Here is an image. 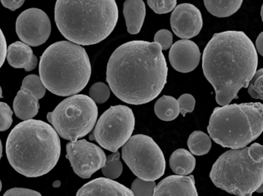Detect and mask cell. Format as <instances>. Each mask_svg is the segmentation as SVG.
Masks as SVG:
<instances>
[{
  "label": "cell",
  "mask_w": 263,
  "mask_h": 196,
  "mask_svg": "<svg viewBox=\"0 0 263 196\" xmlns=\"http://www.w3.org/2000/svg\"><path fill=\"white\" fill-rule=\"evenodd\" d=\"M168 67L156 43L131 41L117 48L109 58L106 81L116 96L127 104L154 100L166 84Z\"/></svg>",
  "instance_id": "obj_1"
},
{
  "label": "cell",
  "mask_w": 263,
  "mask_h": 196,
  "mask_svg": "<svg viewBox=\"0 0 263 196\" xmlns=\"http://www.w3.org/2000/svg\"><path fill=\"white\" fill-rule=\"evenodd\" d=\"M259 58L255 45L242 31H225L213 35L202 55L204 75L216 92L221 106L239 98L238 92L250 86L257 71Z\"/></svg>",
  "instance_id": "obj_2"
},
{
  "label": "cell",
  "mask_w": 263,
  "mask_h": 196,
  "mask_svg": "<svg viewBox=\"0 0 263 196\" xmlns=\"http://www.w3.org/2000/svg\"><path fill=\"white\" fill-rule=\"evenodd\" d=\"M6 151L9 163L17 172L36 178L49 173L57 166L61 143L52 126L40 120H29L12 129Z\"/></svg>",
  "instance_id": "obj_3"
},
{
  "label": "cell",
  "mask_w": 263,
  "mask_h": 196,
  "mask_svg": "<svg viewBox=\"0 0 263 196\" xmlns=\"http://www.w3.org/2000/svg\"><path fill=\"white\" fill-rule=\"evenodd\" d=\"M115 0H57L55 21L62 35L80 46L98 44L115 29Z\"/></svg>",
  "instance_id": "obj_4"
},
{
  "label": "cell",
  "mask_w": 263,
  "mask_h": 196,
  "mask_svg": "<svg viewBox=\"0 0 263 196\" xmlns=\"http://www.w3.org/2000/svg\"><path fill=\"white\" fill-rule=\"evenodd\" d=\"M39 71L49 92L59 96H72L87 86L92 69L83 46L70 41H60L43 52Z\"/></svg>",
  "instance_id": "obj_5"
},
{
  "label": "cell",
  "mask_w": 263,
  "mask_h": 196,
  "mask_svg": "<svg viewBox=\"0 0 263 196\" xmlns=\"http://www.w3.org/2000/svg\"><path fill=\"white\" fill-rule=\"evenodd\" d=\"M213 184L228 193L252 196L263 182V146L230 149L219 157L212 168Z\"/></svg>",
  "instance_id": "obj_6"
},
{
  "label": "cell",
  "mask_w": 263,
  "mask_h": 196,
  "mask_svg": "<svg viewBox=\"0 0 263 196\" xmlns=\"http://www.w3.org/2000/svg\"><path fill=\"white\" fill-rule=\"evenodd\" d=\"M207 130L212 140L222 147H247L263 133V104L241 103L215 108Z\"/></svg>",
  "instance_id": "obj_7"
},
{
  "label": "cell",
  "mask_w": 263,
  "mask_h": 196,
  "mask_svg": "<svg viewBox=\"0 0 263 196\" xmlns=\"http://www.w3.org/2000/svg\"><path fill=\"white\" fill-rule=\"evenodd\" d=\"M98 118L95 102L86 95H74L62 101L47 120L59 135L77 142L93 129Z\"/></svg>",
  "instance_id": "obj_8"
},
{
  "label": "cell",
  "mask_w": 263,
  "mask_h": 196,
  "mask_svg": "<svg viewBox=\"0 0 263 196\" xmlns=\"http://www.w3.org/2000/svg\"><path fill=\"white\" fill-rule=\"evenodd\" d=\"M122 157L132 172L141 180L156 181L165 173L163 152L148 135L132 136L122 148Z\"/></svg>",
  "instance_id": "obj_9"
},
{
  "label": "cell",
  "mask_w": 263,
  "mask_h": 196,
  "mask_svg": "<svg viewBox=\"0 0 263 196\" xmlns=\"http://www.w3.org/2000/svg\"><path fill=\"white\" fill-rule=\"evenodd\" d=\"M134 128L135 116L130 108L111 106L99 119L94 138L102 148L116 152L129 141Z\"/></svg>",
  "instance_id": "obj_10"
},
{
  "label": "cell",
  "mask_w": 263,
  "mask_h": 196,
  "mask_svg": "<svg viewBox=\"0 0 263 196\" xmlns=\"http://www.w3.org/2000/svg\"><path fill=\"white\" fill-rule=\"evenodd\" d=\"M66 158L80 178L89 179L106 164V155L100 146L87 140H77L66 145Z\"/></svg>",
  "instance_id": "obj_11"
},
{
  "label": "cell",
  "mask_w": 263,
  "mask_h": 196,
  "mask_svg": "<svg viewBox=\"0 0 263 196\" xmlns=\"http://www.w3.org/2000/svg\"><path fill=\"white\" fill-rule=\"evenodd\" d=\"M16 33L23 43L29 46L44 44L51 33V23L47 14L36 8L22 12L15 24Z\"/></svg>",
  "instance_id": "obj_12"
},
{
  "label": "cell",
  "mask_w": 263,
  "mask_h": 196,
  "mask_svg": "<svg viewBox=\"0 0 263 196\" xmlns=\"http://www.w3.org/2000/svg\"><path fill=\"white\" fill-rule=\"evenodd\" d=\"M173 32L182 40H190L199 35L203 26L200 10L194 5L182 3L173 9L170 18Z\"/></svg>",
  "instance_id": "obj_13"
},
{
  "label": "cell",
  "mask_w": 263,
  "mask_h": 196,
  "mask_svg": "<svg viewBox=\"0 0 263 196\" xmlns=\"http://www.w3.org/2000/svg\"><path fill=\"white\" fill-rule=\"evenodd\" d=\"M168 58L170 64L176 71L188 73L199 66L201 52L194 42L181 40L171 46Z\"/></svg>",
  "instance_id": "obj_14"
},
{
  "label": "cell",
  "mask_w": 263,
  "mask_h": 196,
  "mask_svg": "<svg viewBox=\"0 0 263 196\" xmlns=\"http://www.w3.org/2000/svg\"><path fill=\"white\" fill-rule=\"evenodd\" d=\"M153 196H198L193 175H170L158 183Z\"/></svg>",
  "instance_id": "obj_15"
},
{
  "label": "cell",
  "mask_w": 263,
  "mask_h": 196,
  "mask_svg": "<svg viewBox=\"0 0 263 196\" xmlns=\"http://www.w3.org/2000/svg\"><path fill=\"white\" fill-rule=\"evenodd\" d=\"M76 196H134L131 189L117 182L98 178L80 188Z\"/></svg>",
  "instance_id": "obj_16"
},
{
  "label": "cell",
  "mask_w": 263,
  "mask_h": 196,
  "mask_svg": "<svg viewBox=\"0 0 263 196\" xmlns=\"http://www.w3.org/2000/svg\"><path fill=\"white\" fill-rule=\"evenodd\" d=\"M6 58L12 67L24 69L26 72L33 70L38 64L30 46L23 42H15L8 47Z\"/></svg>",
  "instance_id": "obj_17"
},
{
  "label": "cell",
  "mask_w": 263,
  "mask_h": 196,
  "mask_svg": "<svg viewBox=\"0 0 263 196\" xmlns=\"http://www.w3.org/2000/svg\"><path fill=\"white\" fill-rule=\"evenodd\" d=\"M145 12L143 0H126L123 4V15L129 33L136 35L140 32L145 20Z\"/></svg>",
  "instance_id": "obj_18"
},
{
  "label": "cell",
  "mask_w": 263,
  "mask_h": 196,
  "mask_svg": "<svg viewBox=\"0 0 263 196\" xmlns=\"http://www.w3.org/2000/svg\"><path fill=\"white\" fill-rule=\"evenodd\" d=\"M40 109L39 100L27 89H20L14 99L13 110L20 120H32L38 114Z\"/></svg>",
  "instance_id": "obj_19"
},
{
  "label": "cell",
  "mask_w": 263,
  "mask_h": 196,
  "mask_svg": "<svg viewBox=\"0 0 263 196\" xmlns=\"http://www.w3.org/2000/svg\"><path fill=\"white\" fill-rule=\"evenodd\" d=\"M170 166L173 172L176 175L186 177L194 171L196 159L186 149H179L172 154Z\"/></svg>",
  "instance_id": "obj_20"
},
{
  "label": "cell",
  "mask_w": 263,
  "mask_h": 196,
  "mask_svg": "<svg viewBox=\"0 0 263 196\" xmlns=\"http://www.w3.org/2000/svg\"><path fill=\"white\" fill-rule=\"evenodd\" d=\"M243 0H204V4L208 12L219 18L230 17L236 13Z\"/></svg>",
  "instance_id": "obj_21"
},
{
  "label": "cell",
  "mask_w": 263,
  "mask_h": 196,
  "mask_svg": "<svg viewBox=\"0 0 263 196\" xmlns=\"http://www.w3.org/2000/svg\"><path fill=\"white\" fill-rule=\"evenodd\" d=\"M154 110L156 116L165 122L176 120L180 113L177 100L170 95L159 99L155 104Z\"/></svg>",
  "instance_id": "obj_22"
},
{
  "label": "cell",
  "mask_w": 263,
  "mask_h": 196,
  "mask_svg": "<svg viewBox=\"0 0 263 196\" xmlns=\"http://www.w3.org/2000/svg\"><path fill=\"white\" fill-rule=\"evenodd\" d=\"M189 149L195 155H204L209 153L212 148L210 137L202 131H195L189 137Z\"/></svg>",
  "instance_id": "obj_23"
},
{
  "label": "cell",
  "mask_w": 263,
  "mask_h": 196,
  "mask_svg": "<svg viewBox=\"0 0 263 196\" xmlns=\"http://www.w3.org/2000/svg\"><path fill=\"white\" fill-rule=\"evenodd\" d=\"M102 172L109 180H114L119 178L123 172V164L120 161V153L117 151L106 157L105 166L102 168Z\"/></svg>",
  "instance_id": "obj_24"
},
{
  "label": "cell",
  "mask_w": 263,
  "mask_h": 196,
  "mask_svg": "<svg viewBox=\"0 0 263 196\" xmlns=\"http://www.w3.org/2000/svg\"><path fill=\"white\" fill-rule=\"evenodd\" d=\"M21 89H27L38 100L43 99L46 92V88L43 85L40 76L37 75H29L25 77L22 83Z\"/></svg>",
  "instance_id": "obj_25"
},
{
  "label": "cell",
  "mask_w": 263,
  "mask_h": 196,
  "mask_svg": "<svg viewBox=\"0 0 263 196\" xmlns=\"http://www.w3.org/2000/svg\"><path fill=\"white\" fill-rule=\"evenodd\" d=\"M156 185L155 181H145L137 178L131 186L134 196H153Z\"/></svg>",
  "instance_id": "obj_26"
},
{
  "label": "cell",
  "mask_w": 263,
  "mask_h": 196,
  "mask_svg": "<svg viewBox=\"0 0 263 196\" xmlns=\"http://www.w3.org/2000/svg\"><path fill=\"white\" fill-rule=\"evenodd\" d=\"M110 96V89L103 83H97L89 89V97L97 104L106 103Z\"/></svg>",
  "instance_id": "obj_27"
},
{
  "label": "cell",
  "mask_w": 263,
  "mask_h": 196,
  "mask_svg": "<svg viewBox=\"0 0 263 196\" xmlns=\"http://www.w3.org/2000/svg\"><path fill=\"white\" fill-rule=\"evenodd\" d=\"M250 96L263 101V68L256 71L248 87Z\"/></svg>",
  "instance_id": "obj_28"
},
{
  "label": "cell",
  "mask_w": 263,
  "mask_h": 196,
  "mask_svg": "<svg viewBox=\"0 0 263 196\" xmlns=\"http://www.w3.org/2000/svg\"><path fill=\"white\" fill-rule=\"evenodd\" d=\"M147 3L156 14H166L176 7L177 0H147Z\"/></svg>",
  "instance_id": "obj_29"
},
{
  "label": "cell",
  "mask_w": 263,
  "mask_h": 196,
  "mask_svg": "<svg viewBox=\"0 0 263 196\" xmlns=\"http://www.w3.org/2000/svg\"><path fill=\"white\" fill-rule=\"evenodd\" d=\"M12 114L9 105L0 103V132L8 130L12 126Z\"/></svg>",
  "instance_id": "obj_30"
},
{
  "label": "cell",
  "mask_w": 263,
  "mask_h": 196,
  "mask_svg": "<svg viewBox=\"0 0 263 196\" xmlns=\"http://www.w3.org/2000/svg\"><path fill=\"white\" fill-rule=\"evenodd\" d=\"M178 104L179 106L180 113L185 116L187 113L193 112L196 106V100L190 94H183L178 99Z\"/></svg>",
  "instance_id": "obj_31"
},
{
  "label": "cell",
  "mask_w": 263,
  "mask_h": 196,
  "mask_svg": "<svg viewBox=\"0 0 263 196\" xmlns=\"http://www.w3.org/2000/svg\"><path fill=\"white\" fill-rule=\"evenodd\" d=\"M173 34L168 29H160L154 36L155 43L160 45L162 50H167L173 46Z\"/></svg>",
  "instance_id": "obj_32"
},
{
  "label": "cell",
  "mask_w": 263,
  "mask_h": 196,
  "mask_svg": "<svg viewBox=\"0 0 263 196\" xmlns=\"http://www.w3.org/2000/svg\"><path fill=\"white\" fill-rule=\"evenodd\" d=\"M3 196H42L40 192L23 188H13L9 189Z\"/></svg>",
  "instance_id": "obj_33"
},
{
  "label": "cell",
  "mask_w": 263,
  "mask_h": 196,
  "mask_svg": "<svg viewBox=\"0 0 263 196\" xmlns=\"http://www.w3.org/2000/svg\"><path fill=\"white\" fill-rule=\"evenodd\" d=\"M7 55V44H6V37L3 31L0 29V68L3 66Z\"/></svg>",
  "instance_id": "obj_34"
},
{
  "label": "cell",
  "mask_w": 263,
  "mask_h": 196,
  "mask_svg": "<svg viewBox=\"0 0 263 196\" xmlns=\"http://www.w3.org/2000/svg\"><path fill=\"white\" fill-rule=\"evenodd\" d=\"M24 2L25 0H1L3 6L10 9L11 11H15L21 7Z\"/></svg>",
  "instance_id": "obj_35"
},
{
  "label": "cell",
  "mask_w": 263,
  "mask_h": 196,
  "mask_svg": "<svg viewBox=\"0 0 263 196\" xmlns=\"http://www.w3.org/2000/svg\"><path fill=\"white\" fill-rule=\"evenodd\" d=\"M256 51L263 57V32L259 34L256 41Z\"/></svg>",
  "instance_id": "obj_36"
},
{
  "label": "cell",
  "mask_w": 263,
  "mask_h": 196,
  "mask_svg": "<svg viewBox=\"0 0 263 196\" xmlns=\"http://www.w3.org/2000/svg\"><path fill=\"white\" fill-rule=\"evenodd\" d=\"M256 192H258V193H262L263 192V182L262 183V185H261L260 187L259 188V189L256 190Z\"/></svg>",
  "instance_id": "obj_37"
},
{
  "label": "cell",
  "mask_w": 263,
  "mask_h": 196,
  "mask_svg": "<svg viewBox=\"0 0 263 196\" xmlns=\"http://www.w3.org/2000/svg\"><path fill=\"white\" fill-rule=\"evenodd\" d=\"M2 155H3V145H2V142L0 140V160H1Z\"/></svg>",
  "instance_id": "obj_38"
},
{
  "label": "cell",
  "mask_w": 263,
  "mask_h": 196,
  "mask_svg": "<svg viewBox=\"0 0 263 196\" xmlns=\"http://www.w3.org/2000/svg\"><path fill=\"white\" fill-rule=\"evenodd\" d=\"M60 185V181H57L55 182V183H53V186L54 187H59Z\"/></svg>",
  "instance_id": "obj_39"
},
{
  "label": "cell",
  "mask_w": 263,
  "mask_h": 196,
  "mask_svg": "<svg viewBox=\"0 0 263 196\" xmlns=\"http://www.w3.org/2000/svg\"><path fill=\"white\" fill-rule=\"evenodd\" d=\"M261 17H262V20L263 22V4L262 6V8H261Z\"/></svg>",
  "instance_id": "obj_40"
},
{
  "label": "cell",
  "mask_w": 263,
  "mask_h": 196,
  "mask_svg": "<svg viewBox=\"0 0 263 196\" xmlns=\"http://www.w3.org/2000/svg\"><path fill=\"white\" fill-rule=\"evenodd\" d=\"M2 95H3V91H2V88L0 86V99L2 98Z\"/></svg>",
  "instance_id": "obj_41"
},
{
  "label": "cell",
  "mask_w": 263,
  "mask_h": 196,
  "mask_svg": "<svg viewBox=\"0 0 263 196\" xmlns=\"http://www.w3.org/2000/svg\"><path fill=\"white\" fill-rule=\"evenodd\" d=\"M2 190V182L1 180H0V192H1Z\"/></svg>",
  "instance_id": "obj_42"
}]
</instances>
